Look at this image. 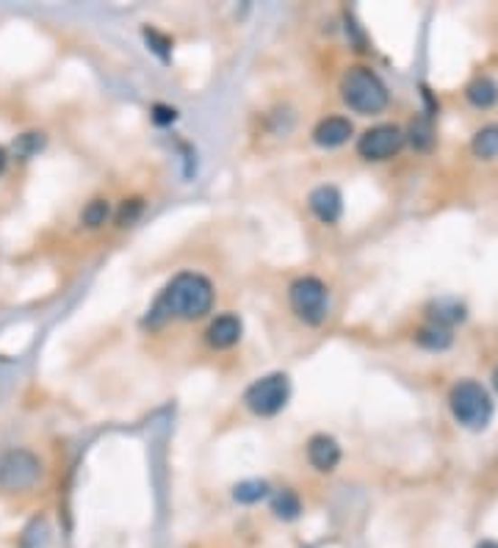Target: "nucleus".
<instances>
[{
	"instance_id": "1",
	"label": "nucleus",
	"mask_w": 498,
	"mask_h": 548,
	"mask_svg": "<svg viewBox=\"0 0 498 548\" xmlns=\"http://www.w3.org/2000/svg\"><path fill=\"white\" fill-rule=\"evenodd\" d=\"M214 302H217V288L211 280L199 272H180L163 288L152 313L166 316V319L197 321L211 313Z\"/></svg>"
},
{
	"instance_id": "2",
	"label": "nucleus",
	"mask_w": 498,
	"mask_h": 548,
	"mask_svg": "<svg viewBox=\"0 0 498 548\" xmlns=\"http://www.w3.org/2000/svg\"><path fill=\"white\" fill-rule=\"evenodd\" d=\"M341 100L355 114L371 116V114H380L388 108L391 95H388L385 80L377 72L371 67L357 64V67H349L341 78Z\"/></svg>"
},
{
	"instance_id": "3",
	"label": "nucleus",
	"mask_w": 498,
	"mask_h": 548,
	"mask_svg": "<svg viewBox=\"0 0 498 548\" xmlns=\"http://www.w3.org/2000/svg\"><path fill=\"white\" fill-rule=\"evenodd\" d=\"M448 407H451L454 418L471 432L487 430L490 418H493V399L476 379H460L448 394Z\"/></svg>"
},
{
	"instance_id": "4",
	"label": "nucleus",
	"mask_w": 498,
	"mask_h": 548,
	"mask_svg": "<svg viewBox=\"0 0 498 548\" xmlns=\"http://www.w3.org/2000/svg\"><path fill=\"white\" fill-rule=\"evenodd\" d=\"M288 305L300 321L318 327L329 311V291L318 277H300L288 285Z\"/></svg>"
},
{
	"instance_id": "5",
	"label": "nucleus",
	"mask_w": 498,
	"mask_h": 548,
	"mask_svg": "<svg viewBox=\"0 0 498 548\" xmlns=\"http://www.w3.org/2000/svg\"><path fill=\"white\" fill-rule=\"evenodd\" d=\"M288 396H290V379H288V374L274 371V374H266V376L255 379V383L244 391V404H246V410L253 413V415L272 418V415H277L288 404Z\"/></svg>"
},
{
	"instance_id": "6",
	"label": "nucleus",
	"mask_w": 498,
	"mask_h": 548,
	"mask_svg": "<svg viewBox=\"0 0 498 548\" xmlns=\"http://www.w3.org/2000/svg\"><path fill=\"white\" fill-rule=\"evenodd\" d=\"M42 479V460L28 449H12L0 457V490L25 493Z\"/></svg>"
},
{
	"instance_id": "7",
	"label": "nucleus",
	"mask_w": 498,
	"mask_h": 548,
	"mask_svg": "<svg viewBox=\"0 0 498 548\" xmlns=\"http://www.w3.org/2000/svg\"><path fill=\"white\" fill-rule=\"evenodd\" d=\"M404 131L399 125H374L360 139H357V155L365 161H388L404 147Z\"/></svg>"
},
{
	"instance_id": "8",
	"label": "nucleus",
	"mask_w": 498,
	"mask_h": 548,
	"mask_svg": "<svg viewBox=\"0 0 498 548\" xmlns=\"http://www.w3.org/2000/svg\"><path fill=\"white\" fill-rule=\"evenodd\" d=\"M308 205H310L313 217L321 225H336L344 217V194H341L338 186L324 183V186L313 189L310 197H308Z\"/></svg>"
},
{
	"instance_id": "9",
	"label": "nucleus",
	"mask_w": 498,
	"mask_h": 548,
	"mask_svg": "<svg viewBox=\"0 0 498 548\" xmlns=\"http://www.w3.org/2000/svg\"><path fill=\"white\" fill-rule=\"evenodd\" d=\"M352 136H355V125L341 114L318 119V125L313 128V142L324 150H336V147L346 144Z\"/></svg>"
},
{
	"instance_id": "10",
	"label": "nucleus",
	"mask_w": 498,
	"mask_h": 548,
	"mask_svg": "<svg viewBox=\"0 0 498 548\" xmlns=\"http://www.w3.org/2000/svg\"><path fill=\"white\" fill-rule=\"evenodd\" d=\"M244 335V324L235 313H222L217 316L205 330V341L211 349H233Z\"/></svg>"
},
{
	"instance_id": "11",
	"label": "nucleus",
	"mask_w": 498,
	"mask_h": 548,
	"mask_svg": "<svg viewBox=\"0 0 498 548\" xmlns=\"http://www.w3.org/2000/svg\"><path fill=\"white\" fill-rule=\"evenodd\" d=\"M308 462H310L316 471H321V474L336 471L338 462H341V446H338V441L332 438V435H313L308 441Z\"/></svg>"
},
{
	"instance_id": "12",
	"label": "nucleus",
	"mask_w": 498,
	"mask_h": 548,
	"mask_svg": "<svg viewBox=\"0 0 498 548\" xmlns=\"http://www.w3.org/2000/svg\"><path fill=\"white\" fill-rule=\"evenodd\" d=\"M466 98L474 108H493L498 103V83L490 75H479L466 87Z\"/></svg>"
},
{
	"instance_id": "13",
	"label": "nucleus",
	"mask_w": 498,
	"mask_h": 548,
	"mask_svg": "<svg viewBox=\"0 0 498 548\" xmlns=\"http://www.w3.org/2000/svg\"><path fill=\"white\" fill-rule=\"evenodd\" d=\"M415 344L429 349V352H443L454 344V335L448 327H440V324H427L415 332Z\"/></svg>"
},
{
	"instance_id": "14",
	"label": "nucleus",
	"mask_w": 498,
	"mask_h": 548,
	"mask_svg": "<svg viewBox=\"0 0 498 548\" xmlns=\"http://www.w3.org/2000/svg\"><path fill=\"white\" fill-rule=\"evenodd\" d=\"M272 513L280 521H297L302 515V498L294 490H277L272 498Z\"/></svg>"
},
{
	"instance_id": "15",
	"label": "nucleus",
	"mask_w": 498,
	"mask_h": 548,
	"mask_svg": "<svg viewBox=\"0 0 498 548\" xmlns=\"http://www.w3.org/2000/svg\"><path fill=\"white\" fill-rule=\"evenodd\" d=\"M108 219H111V202L106 197H97V200L87 202V208L80 210V225L89 228V230L103 228Z\"/></svg>"
},
{
	"instance_id": "16",
	"label": "nucleus",
	"mask_w": 498,
	"mask_h": 548,
	"mask_svg": "<svg viewBox=\"0 0 498 548\" xmlns=\"http://www.w3.org/2000/svg\"><path fill=\"white\" fill-rule=\"evenodd\" d=\"M429 319L432 324H440V327H448L454 321H463L466 319V308L454 300H438L429 305Z\"/></svg>"
},
{
	"instance_id": "17",
	"label": "nucleus",
	"mask_w": 498,
	"mask_h": 548,
	"mask_svg": "<svg viewBox=\"0 0 498 548\" xmlns=\"http://www.w3.org/2000/svg\"><path fill=\"white\" fill-rule=\"evenodd\" d=\"M269 496V482L266 479H244L233 488V498L238 504H258Z\"/></svg>"
},
{
	"instance_id": "18",
	"label": "nucleus",
	"mask_w": 498,
	"mask_h": 548,
	"mask_svg": "<svg viewBox=\"0 0 498 548\" xmlns=\"http://www.w3.org/2000/svg\"><path fill=\"white\" fill-rule=\"evenodd\" d=\"M471 150L476 158H495L498 155V125H484L482 131H476Z\"/></svg>"
},
{
	"instance_id": "19",
	"label": "nucleus",
	"mask_w": 498,
	"mask_h": 548,
	"mask_svg": "<svg viewBox=\"0 0 498 548\" xmlns=\"http://www.w3.org/2000/svg\"><path fill=\"white\" fill-rule=\"evenodd\" d=\"M410 142H412V147H415V150H429V147H432V142H435L432 122H429V119H424V116L412 119V125H410Z\"/></svg>"
},
{
	"instance_id": "20",
	"label": "nucleus",
	"mask_w": 498,
	"mask_h": 548,
	"mask_svg": "<svg viewBox=\"0 0 498 548\" xmlns=\"http://www.w3.org/2000/svg\"><path fill=\"white\" fill-rule=\"evenodd\" d=\"M142 210H144V200H142V197L124 200V202L119 205V210H116V225H119V228L134 225V222L142 217Z\"/></svg>"
},
{
	"instance_id": "21",
	"label": "nucleus",
	"mask_w": 498,
	"mask_h": 548,
	"mask_svg": "<svg viewBox=\"0 0 498 548\" xmlns=\"http://www.w3.org/2000/svg\"><path fill=\"white\" fill-rule=\"evenodd\" d=\"M42 147H45V134H36V131L23 134V136H17V142H14L17 158H31V155H36Z\"/></svg>"
},
{
	"instance_id": "22",
	"label": "nucleus",
	"mask_w": 498,
	"mask_h": 548,
	"mask_svg": "<svg viewBox=\"0 0 498 548\" xmlns=\"http://www.w3.org/2000/svg\"><path fill=\"white\" fill-rule=\"evenodd\" d=\"M144 39H147V45L152 48V53H158L163 61H170V48H172V42H170V39L161 36L155 28H144Z\"/></svg>"
},
{
	"instance_id": "23",
	"label": "nucleus",
	"mask_w": 498,
	"mask_h": 548,
	"mask_svg": "<svg viewBox=\"0 0 498 548\" xmlns=\"http://www.w3.org/2000/svg\"><path fill=\"white\" fill-rule=\"evenodd\" d=\"M150 119H152L155 125H161V128H166V125H172V122L178 119V108L166 106V103H155V106L150 108Z\"/></svg>"
},
{
	"instance_id": "24",
	"label": "nucleus",
	"mask_w": 498,
	"mask_h": 548,
	"mask_svg": "<svg viewBox=\"0 0 498 548\" xmlns=\"http://www.w3.org/2000/svg\"><path fill=\"white\" fill-rule=\"evenodd\" d=\"M6 163H9V153H6L4 147H0V175L6 172Z\"/></svg>"
},
{
	"instance_id": "25",
	"label": "nucleus",
	"mask_w": 498,
	"mask_h": 548,
	"mask_svg": "<svg viewBox=\"0 0 498 548\" xmlns=\"http://www.w3.org/2000/svg\"><path fill=\"white\" fill-rule=\"evenodd\" d=\"M476 548H498V543H495V540H482Z\"/></svg>"
},
{
	"instance_id": "26",
	"label": "nucleus",
	"mask_w": 498,
	"mask_h": 548,
	"mask_svg": "<svg viewBox=\"0 0 498 548\" xmlns=\"http://www.w3.org/2000/svg\"><path fill=\"white\" fill-rule=\"evenodd\" d=\"M493 385H495V391H498V366H495V371H493Z\"/></svg>"
}]
</instances>
